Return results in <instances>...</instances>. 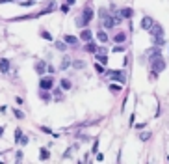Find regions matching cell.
Masks as SVG:
<instances>
[{
	"instance_id": "obj_18",
	"label": "cell",
	"mask_w": 169,
	"mask_h": 164,
	"mask_svg": "<svg viewBox=\"0 0 169 164\" xmlns=\"http://www.w3.org/2000/svg\"><path fill=\"white\" fill-rule=\"evenodd\" d=\"M69 65H71V58H69V56H65V58L61 60V65H60V69H67Z\"/></svg>"
},
{
	"instance_id": "obj_26",
	"label": "cell",
	"mask_w": 169,
	"mask_h": 164,
	"mask_svg": "<svg viewBox=\"0 0 169 164\" xmlns=\"http://www.w3.org/2000/svg\"><path fill=\"white\" fill-rule=\"evenodd\" d=\"M56 49L58 51H65L67 49V43H56Z\"/></svg>"
},
{
	"instance_id": "obj_7",
	"label": "cell",
	"mask_w": 169,
	"mask_h": 164,
	"mask_svg": "<svg viewBox=\"0 0 169 164\" xmlns=\"http://www.w3.org/2000/svg\"><path fill=\"white\" fill-rule=\"evenodd\" d=\"M35 71H37V73H39V75H43V73H45V71H46V63H45V62H43V60H39V62H37V63H35Z\"/></svg>"
},
{
	"instance_id": "obj_29",
	"label": "cell",
	"mask_w": 169,
	"mask_h": 164,
	"mask_svg": "<svg viewBox=\"0 0 169 164\" xmlns=\"http://www.w3.org/2000/svg\"><path fill=\"white\" fill-rule=\"evenodd\" d=\"M72 65H75V67H78V69H82V67H84L86 63H84L82 60H78V62H75V63H72Z\"/></svg>"
},
{
	"instance_id": "obj_1",
	"label": "cell",
	"mask_w": 169,
	"mask_h": 164,
	"mask_svg": "<svg viewBox=\"0 0 169 164\" xmlns=\"http://www.w3.org/2000/svg\"><path fill=\"white\" fill-rule=\"evenodd\" d=\"M91 19H93V10H91V8H86V10L82 11V17H80V21H78V25H80V26H87L89 22H91Z\"/></svg>"
},
{
	"instance_id": "obj_10",
	"label": "cell",
	"mask_w": 169,
	"mask_h": 164,
	"mask_svg": "<svg viewBox=\"0 0 169 164\" xmlns=\"http://www.w3.org/2000/svg\"><path fill=\"white\" fill-rule=\"evenodd\" d=\"M119 15H121V17H125V19H130V17L134 15V11H132L130 8H125V10H121V11H119Z\"/></svg>"
},
{
	"instance_id": "obj_14",
	"label": "cell",
	"mask_w": 169,
	"mask_h": 164,
	"mask_svg": "<svg viewBox=\"0 0 169 164\" xmlns=\"http://www.w3.org/2000/svg\"><path fill=\"white\" fill-rule=\"evenodd\" d=\"M54 8H56V2H54V0H48V4H46V8H45L43 13H50V11H54ZM43 13H41V15H43Z\"/></svg>"
},
{
	"instance_id": "obj_5",
	"label": "cell",
	"mask_w": 169,
	"mask_h": 164,
	"mask_svg": "<svg viewBox=\"0 0 169 164\" xmlns=\"http://www.w3.org/2000/svg\"><path fill=\"white\" fill-rule=\"evenodd\" d=\"M108 77L113 78V80H117L119 84H125V82H127V77L121 73V71H108Z\"/></svg>"
},
{
	"instance_id": "obj_32",
	"label": "cell",
	"mask_w": 169,
	"mask_h": 164,
	"mask_svg": "<svg viewBox=\"0 0 169 164\" xmlns=\"http://www.w3.org/2000/svg\"><path fill=\"white\" fill-rule=\"evenodd\" d=\"M19 142L24 146V144H28V136H20V140H19Z\"/></svg>"
},
{
	"instance_id": "obj_6",
	"label": "cell",
	"mask_w": 169,
	"mask_h": 164,
	"mask_svg": "<svg viewBox=\"0 0 169 164\" xmlns=\"http://www.w3.org/2000/svg\"><path fill=\"white\" fill-rule=\"evenodd\" d=\"M149 32H151V36H154V37L163 36V28H162L160 25H156V22H152V26L149 28Z\"/></svg>"
},
{
	"instance_id": "obj_34",
	"label": "cell",
	"mask_w": 169,
	"mask_h": 164,
	"mask_svg": "<svg viewBox=\"0 0 169 164\" xmlns=\"http://www.w3.org/2000/svg\"><path fill=\"white\" fill-rule=\"evenodd\" d=\"M15 158H17V162H20V160H22V151H19V153L15 155Z\"/></svg>"
},
{
	"instance_id": "obj_4",
	"label": "cell",
	"mask_w": 169,
	"mask_h": 164,
	"mask_svg": "<svg viewBox=\"0 0 169 164\" xmlns=\"http://www.w3.org/2000/svg\"><path fill=\"white\" fill-rule=\"evenodd\" d=\"M52 84H54V78L52 77H43L41 80H39V88L41 90H52Z\"/></svg>"
},
{
	"instance_id": "obj_17",
	"label": "cell",
	"mask_w": 169,
	"mask_h": 164,
	"mask_svg": "<svg viewBox=\"0 0 169 164\" xmlns=\"http://www.w3.org/2000/svg\"><path fill=\"white\" fill-rule=\"evenodd\" d=\"M78 39H84V41H91V32L89 30H82V34H80V37Z\"/></svg>"
},
{
	"instance_id": "obj_12",
	"label": "cell",
	"mask_w": 169,
	"mask_h": 164,
	"mask_svg": "<svg viewBox=\"0 0 169 164\" xmlns=\"http://www.w3.org/2000/svg\"><path fill=\"white\" fill-rule=\"evenodd\" d=\"M147 54H149V58H158L160 56V49H158V47H152V49L147 51Z\"/></svg>"
},
{
	"instance_id": "obj_3",
	"label": "cell",
	"mask_w": 169,
	"mask_h": 164,
	"mask_svg": "<svg viewBox=\"0 0 169 164\" xmlns=\"http://www.w3.org/2000/svg\"><path fill=\"white\" fill-rule=\"evenodd\" d=\"M151 67L154 69V71L156 73H160V71H163V69H165V62L158 56V58H151Z\"/></svg>"
},
{
	"instance_id": "obj_21",
	"label": "cell",
	"mask_w": 169,
	"mask_h": 164,
	"mask_svg": "<svg viewBox=\"0 0 169 164\" xmlns=\"http://www.w3.org/2000/svg\"><path fill=\"white\" fill-rule=\"evenodd\" d=\"M163 43H165V41H163V36H160V37H154V45H156V47H162Z\"/></svg>"
},
{
	"instance_id": "obj_30",
	"label": "cell",
	"mask_w": 169,
	"mask_h": 164,
	"mask_svg": "<svg viewBox=\"0 0 169 164\" xmlns=\"http://www.w3.org/2000/svg\"><path fill=\"white\" fill-rule=\"evenodd\" d=\"M56 101H63V93H61L60 90L56 91Z\"/></svg>"
},
{
	"instance_id": "obj_23",
	"label": "cell",
	"mask_w": 169,
	"mask_h": 164,
	"mask_svg": "<svg viewBox=\"0 0 169 164\" xmlns=\"http://www.w3.org/2000/svg\"><path fill=\"white\" fill-rule=\"evenodd\" d=\"M13 114H15V118H19V120H22V118H24V112H22V110H17V108H15V110H13Z\"/></svg>"
},
{
	"instance_id": "obj_35",
	"label": "cell",
	"mask_w": 169,
	"mask_h": 164,
	"mask_svg": "<svg viewBox=\"0 0 169 164\" xmlns=\"http://www.w3.org/2000/svg\"><path fill=\"white\" fill-rule=\"evenodd\" d=\"M22 6H34V0H26V2H22Z\"/></svg>"
},
{
	"instance_id": "obj_8",
	"label": "cell",
	"mask_w": 169,
	"mask_h": 164,
	"mask_svg": "<svg viewBox=\"0 0 169 164\" xmlns=\"http://www.w3.org/2000/svg\"><path fill=\"white\" fill-rule=\"evenodd\" d=\"M0 71H2V73H8L9 71V60H6V58L0 60Z\"/></svg>"
},
{
	"instance_id": "obj_13",
	"label": "cell",
	"mask_w": 169,
	"mask_h": 164,
	"mask_svg": "<svg viewBox=\"0 0 169 164\" xmlns=\"http://www.w3.org/2000/svg\"><path fill=\"white\" fill-rule=\"evenodd\" d=\"M48 158H50V153H48L45 147H41V151H39V160L45 162V160H48Z\"/></svg>"
},
{
	"instance_id": "obj_33",
	"label": "cell",
	"mask_w": 169,
	"mask_h": 164,
	"mask_svg": "<svg viewBox=\"0 0 169 164\" xmlns=\"http://www.w3.org/2000/svg\"><path fill=\"white\" fill-rule=\"evenodd\" d=\"M95 69H97L99 73H104V69H102V65H101V63H97V65H95Z\"/></svg>"
},
{
	"instance_id": "obj_39",
	"label": "cell",
	"mask_w": 169,
	"mask_h": 164,
	"mask_svg": "<svg viewBox=\"0 0 169 164\" xmlns=\"http://www.w3.org/2000/svg\"><path fill=\"white\" fill-rule=\"evenodd\" d=\"M67 2H69V4H75V0H67Z\"/></svg>"
},
{
	"instance_id": "obj_31",
	"label": "cell",
	"mask_w": 169,
	"mask_h": 164,
	"mask_svg": "<svg viewBox=\"0 0 169 164\" xmlns=\"http://www.w3.org/2000/svg\"><path fill=\"white\" fill-rule=\"evenodd\" d=\"M99 62H101V63H106V62H108V58H106L104 54H99Z\"/></svg>"
},
{
	"instance_id": "obj_9",
	"label": "cell",
	"mask_w": 169,
	"mask_h": 164,
	"mask_svg": "<svg viewBox=\"0 0 169 164\" xmlns=\"http://www.w3.org/2000/svg\"><path fill=\"white\" fill-rule=\"evenodd\" d=\"M152 22H154V21H152L151 17H145V19L141 21V26H143V30H149V28L152 26Z\"/></svg>"
},
{
	"instance_id": "obj_38",
	"label": "cell",
	"mask_w": 169,
	"mask_h": 164,
	"mask_svg": "<svg viewBox=\"0 0 169 164\" xmlns=\"http://www.w3.org/2000/svg\"><path fill=\"white\" fill-rule=\"evenodd\" d=\"M2 134H4V129H2V127H0V136H2Z\"/></svg>"
},
{
	"instance_id": "obj_37",
	"label": "cell",
	"mask_w": 169,
	"mask_h": 164,
	"mask_svg": "<svg viewBox=\"0 0 169 164\" xmlns=\"http://www.w3.org/2000/svg\"><path fill=\"white\" fill-rule=\"evenodd\" d=\"M6 2H11V0H0V4H6Z\"/></svg>"
},
{
	"instance_id": "obj_16",
	"label": "cell",
	"mask_w": 169,
	"mask_h": 164,
	"mask_svg": "<svg viewBox=\"0 0 169 164\" xmlns=\"http://www.w3.org/2000/svg\"><path fill=\"white\" fill-rule=\"evenodd\" d=\"M63 39H65L67 45H76V43H78V37H75V36H65Z\"/></svg>"
},
{
	"instance_id": "obj_22",
	"label": "cell",
	"mask_w": 169,
	"mask_h": 164,
	"mask_svg": "<svg viewBox=\"0 0 169 164\" xmlns=\"http://www.w3.org/2000/svg\"><path fill=\"white\" fill-rule=\"evenodd\" d=\"M60 84H61V88H63V90H71V86H72V84H71V80H61Z\"/></svg>"
},
{
	"instance_id": "obj_20",
	"label": "cell",
	"mask_w": 169,
	"mask_h": 164,
	"mask_svg": "<svg viewBox=\"0 0 169 164\" xmlns=\"http://www.w3.org/2000/svg\"><path fill=\"white\" fill-rule=\"evenodd\" d=\"M86 51H87V52H97V47H95L93 43H89V41H87V45H86Z\"/></svg>"
},
{
	"instance_id": "obj_2",
	"label": "cell",
	"mask_w": 169,
	"mask_h": 164,
	"mask_svg": "<svg viewBox=\"0 0 169 164\" xmlns=\"http://www.w3.org/2000/svg\"><path fill=\"white\" fill-rule=\"evenodd\" d=\"M101 25L108 30V28H113V17H110L104 10L101 11Z\"/></svg>"
},
{
	"instance_id": "obj_19",
	"label": "cell",
	"mask_w": 169,
	"mask_h": 164,
	"mask_svg": "<svg viewBox=\"0 0 169 164\" xmlns=\"http://www.w3.org/2000/svg\"><path fill=\"white\" fill-rule=\"evenodd\" d=\"M139 140H141V142H147V140H151V132H141V134H139Z\"/></svg>"
},
{
	"instance_id": "obj_25",
	"label": "cell",
	"mask_w": 169,
	"mask_h": 164,
	"mask_svg": "<svg viewBox=\"0 0 169 164\" xmlns=\"http://www.w3.org/2000/svg\"><path fill=\"white\" fill-rule=\"evenodd\" d=\"M121 86H123V84H112L110 90H112V91H121Z\"/></svg>"
},
{
	"instance_id": "obj_15",
	"label": "cell",
	"mask_w": 169,
	"mask_h": 164,
	"mask_svg": "<svg viewBox=\"0 0 169 164\" xmlns=\"http://www.w3.org/2000/svg\"><path fill=\"white\" fill-rule=\"evenodd\" d=\"M125 39H127V34H125V32H119V34H115V37H113L115 43H123Z\"/></svg>"
},
{
	"instance_id": "obj_28",
	"label": "cell",
	"mask_w": 169,
	"mask_h": 164,
	"mask_svg": "<svg viewBox=\"0 0 169 164\" xmlns=\"http://www.w3.org/2000/svg\"><path fill=\"white\" fill-rule=\"evenodd\" d=\"M41 36H43V37H45L46 41H52V36L48 34V32H41Z\"/></svg>"
},
{
	"instance_id": "obj_27",
	"label": "cell",
	"mask_w": 169,
	"mask_h": 164,
	"mask_svg": "<svg viewBox=\"0 0 169 164\" xmlns=\"http://www.w3.org/2000/svg\"><path fill=\"white\" fill-rule=\"evenodd\" d=\"M20 136H22V131H20V129H17V131H15V142H19Z\"/></svg>"
},
{
	"instance_id": "obj_11",
	"label": "cell",
	"mask_w": 169,
	"mask_h": 164,
	"mask_svg": "<svg viewBox=\"0 0 169 164\" xmlns=\"http://www.w3.org/2000/svg\"><path fill=\"white\" fill-rule=\"evenodd\" d=\"M97 37H99V41H101V43H106V41L110 39V37H108V34H106L104 30H99V32H97Z\"/></svg>"
},
{
	"instance_id": "obj_24",
	"label": "cell",
	"mask_w": 169,
	"mask_h": 164,
	"mask_svg": "<svg viewBox=\"0 0 169 164\" xmlns=\"http://www.w3.org/2000/svg\"><path fill=\"white\" fill-rule=\"evenodd\" d=\"M41 99H43V101H46V103H48V101H50V99H52V97H50V95H48V93H45V90H43V91H41Z\"/></svg>"
},
{
	"instance_id": "obj_36",
	"label": "cell",
	"mask_w": 169,
	"mask_h": 164,
	"mask_svg": "<svg viewBox=\"0 0 169 164\" xmlns=\"http://www.w3.org/2000/svg\"><path fill=\"white\" fill-rule=\"evenodd\" d=\"M60 10H61V11H63V13H67V11H69V6H67V4H63V6H61V8H60Z\"/></svg>"
}]
</instances>
